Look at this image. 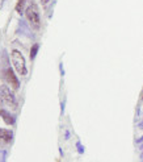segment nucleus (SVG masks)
<instances>
[{"label": "nucleus", "mask_w": 143, "mask_h": 162, "mask_svg": "<svg viewBox=\"0 0 143 162\" xmlns=\"http://www.w3.org/2000/svg\"><path fill=\"white\" fill-rule=\"evenodd\" d=\"M25 17H27L28 23H29L30 28L34 30H38L41 28V16H40V9H38L37 4L30 0L29 6H28L27 11H25Z\"/></svg>", "instance_id": "f257e3e1"}, {"label": "nucleus", "mask_w": 143, "mask_h": 162, "mask_svg": "<svg viewBox=\"0 0 143 162\" xmlns=\"http://www.w3.org/2000/svg\"><path fill=\"white\" fill-rule=\"evenodd\" d=\"M11 58H12V63H13L15 69L19 71L20 75L25 77V75L28 74V69H27V63H25V58H24V56L21 54V51L16 50V49L12 50Z\"/></svg>", "instance_id": "f03ea898"}, {"label": "nucleus", "mask_w": 143, "mask_h": 162, "mask_svg": "<svg viewBox=\"0 0 143 162\" xmlns=\"http://www.w3.org/2000/svg\"><path fill=\"white\" fill-rule=\"evenodd\" d=\"M3 78L6 79V82L9 85V87H12L13 90H19L20 82L17 79V77L15 75V71L12 70V67H7L3 71Z\"/></svg>", "instance_id": "7ed1b4c3"}, {"label": "nucleus", "mask_w": 143, "mask_h": 162, "mask_svg": "<svg viewBox=\"0 0 143 162\" xmlns=\"http://www.w3.org/2000/svg\"><path fill=\"white\" fill-rule=\"evenodd\" d=\"M0 100L9 104V106H13V107L17 106L15 95L12 94V91L9 90L8 86H1V87H0Z\"/></svg>", "instance_id": "20e7f679"}, {"label": "nucleus", "mask_w": 143, "mask_h": 162, "mask_svg": "<svg viewBox=\"0 0 143 162\" xmlns=\"http://www.w3.org/2000/svg\"><path fill=\"white\" fill-rule=\"evenodd\" d=\"M13 141V132L9 129H3V128H0V142L6 144H11Z\"/></svg>", "instance_id": "39448f33"}, {"label": "nucleus", "mask_w": 143, "mask_h": 162, "mask_svg": "<svg viewBox=\"0 0 143 162\" xmlns=\"http://www.w3.org/2000/svg\"><path fill=\"white\" fill-rule=\"evenodd\" d=\"M0 116H1V119L4 120V123H6L7 125H13L15 124V117L12 116L7 109L0 108Z\"/></svg>", "instance_id": "423d86ee"}, {"label": "nucleus", "mask_w": 143, "mask_h": 162, "mask_svg": "<svg viewBox=\"0 0 143 162\" xmlns=\"http://www.w3.org/2000/svg\"><path fill=\"white\" fill-rule=\"evenodd\" d=\"M29 1H30V0H19L17 4H16V7H15V9H16L17 13H19V15L25 13L28 6H29Z\"/></svg>", "instance_id": "0eeeda50"}, {"label": "nucleus", "mask_w": 143, "mask_h": 162, "mask_svg": "<svg viewBox=\"0 0 143 162\" xmlns=\"http://www.w3.org/2000/svg\"><path fill=\"white\" fill-rule=\"evenodd\" d=\"M38 49H40V45H38V44H33L32 49H30V54H29V57H30V59H32V61L36 58V56H37Z\"/></svg>", "instance_id": "6e6552de"}, {"label": "nucleus", "mask_w": 143, "mask_h": 162, "mask_svg": "<svg viewBox=\"0 0 143 162\" xmlns=\"http://www.w3.org/2000/svg\"><path fill=\"white\" fill-rule=\"evenodd\" d=\"M51 1H53V0H41V4H42V6L45 7V8H47L49 4H50Z\"/></svg>", "instance_id": "1a4fd4ad"}, {"label": "nucleus", "mask_w": 143, "mask_h": 162, "mask_svg": "<svg viewBox=\"0 0 143 162\" xmlns=\"http://www.w3.org/2000/svg\"><path fill=\"white\" fill-rule=\"evenodd\" d=\"M76 148L79 149V153H84V148H83V145L80 142H76Z\"/></svg>", "instance_id": "9d476101"}, {"label": "nucleus", "mask_w": 143, "mask_h": 162, "mask_svg": "<svg viewBox=\"0 0 143 162\" xmlns=\"http://www.w3.org/2000/svg\"><path fill=\"white\" fill-rule=\"evenodd\" d=\"M1 162H6V151L3 153V158H1Z\"/></svg>", "instance_id": "9b49d317"}]
</instances>
